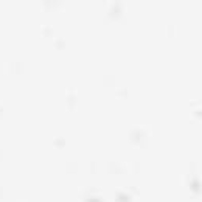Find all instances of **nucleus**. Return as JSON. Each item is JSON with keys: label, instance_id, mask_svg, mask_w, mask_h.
Here are the masks:
<instances>
[]
</instances>
